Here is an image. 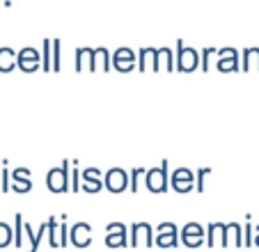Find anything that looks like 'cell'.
I'll list each match as a JSON object with an SVG mask.
<instances>
[{
  "label": "cell",
  "mask_w": 259,
  "mask_h": 252,
  "mask_svg": "<svg viewBox=\"0 0 259 252\" xmlns=\"http://www.w3.org/2000/svg\"><path fill=\"white\" fill-rule=\"evenodd\" d=\"M7 243H10V229L0 225V245H7Z\"/></svg>",
  "instance_id": "7a4b0ae2"
},
{
  "label": "cell",
  "mask_w": 259,
  "mask_h": 252,
  "mask_svg": "<svg viewBox=\"0 0 259 252\" xmlns=\"http://www.w3.org/2000/svg\"><path fill=\"white\" fill-rule=\"evenodd\" d=\"M12 69V51L0 49V71H10Z\"/></svg>",
  "instance_id": "6da1fadb"
}]
</instances>
